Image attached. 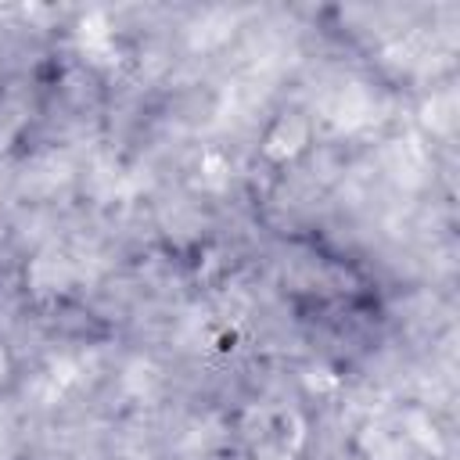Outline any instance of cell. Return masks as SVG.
Segmentation results:
<instances>
[{"mask_svg":"<svg viewBox=\"0 0 460 460\" xmlns=\"http://www.w3.org/2000/svg\"><path fill=\"white\" fill-rule=\"evenodd\" d=\"M302 144H305V122L295 119V115H288V119H277V122H273V129H270V137H266V155H270L273 162H284V158H291Z\"/></svg>","mask_w":460,"mask_h":460,"instance_id":"6da1fadb","label":"cell"}]
</instances>
